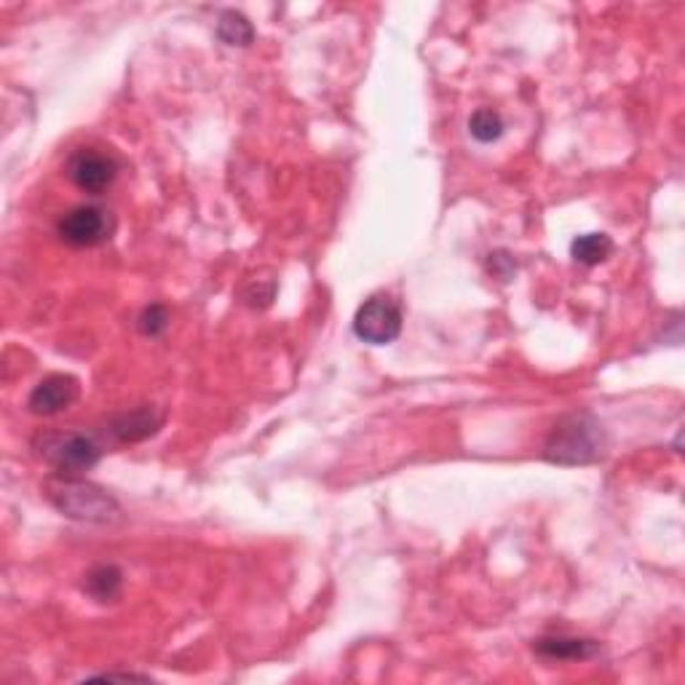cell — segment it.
Masks as SVG:
<instances>
[{
  "instance_id": "52a82bcc",
  "label": "cell",
  "mask_w": 685,
  "mask_h": 685,
  "mask_svg": "<svg viewBox=\"0 0 685 685\" xmlns=\"http://www.w3.org/2000/svg\"><path fill=\"white\" fill-rule=\"evenodd\" d=\"M81 386L73 375H49L30 394L28 407L33 415H60L79 402Z\"/></svg>"
},
{
  "instance_id": "5bb4252c",
  "label": "cell",
  "mask_w": 685,
  "mask_h": 685,
  "mask_svg": "<svg viewBox=\"0 0 685 685\" xmlns=\"http://www.w3.org/2000/svg\"><path fill=\"white\" fill-rule=\"evenodd\" d=\"M166 326H169V311H166L162 303L147 305L143 316H139V330H143V335L147 338H158Z\"/></svg>"
},
{
  "instance_id": "6da1fadb",
  "label": "cell",
  "mask_w": 685,
  "mask_h": 685,
  "mask_svg": "<svg viewBox=\"0 0 685 685\" xmlns=\"http://www.w3.org/2000/svg\"><path fill=\"white\" fill-rule=\"evenodd\" d=\"M46 498L62 515L79 522L111 525L121 520V506L107 490L100 485L86 482V479L70 477V474H56L46 479Z\"/></svg>"
},
{
  "instance_id": "ba28073f",
  "label": "cell",
  "mask_w": 685,
  "mask_h": 685,
  "mask_svg": "<svg viewBox=\"0 0 685 685\" xmlns=\"http://www.w3.org/2000/svg\"><path fill=\"white\" fill-rule=\"evenodd\" d=\"M164 424V415L156 407H137L129 413L115 415L111 421V434L118 442H143L158 432Z\"/></svg>"
},
{
  "instance_id": "8992f818",
  "label": "cell",
  "mask_w": 685,
  "mask_h": 685,
  "mask_svg": "<svg viewBox=\"0 0 685 685\" xmlns=\"http://www.w3.org/2000/svg\"><path fill=\"white\" fill-rule=\"evenodd\" d=\"M68 175L73 180L75 188H81L83 194L100 196L111 188L115 175H118V166L111 156L97 151H79L68 164Z\"/></svg>"
},
{
  "instance_id": "277c9868",
  "label": "cell",
  "mask_w": 685,
  "mask_h": 685,
  "mask_svg": "<svg viewBox=\"0 0 685 685\" xmlns=\"http://www.w3.org/2000/svg\"><path fill=\"white\" fill-rule=\"evenodd\" d=\"M111 215L105 212L102 207H94V204H83V207L70 209L60 217V222H56V233H60V239L65 241L68 247L75 249H89V247H97L105 239H111Z\"/></svg>"
},
{
  "instance_id": "3957f363",
  "label": "cell",
  "mask_w": 685,
  "mask_h": 685,
  "mask_svg": "<svg viewBox=\"0 0 685 685\" xmlns=\"http://www.w3.org/2000/svg\"><path fill=\"white\" fill-rule=\"evenodd\" d=\"M33 447L51 469L70 477L94 469L102 458V447L81 432H43L35 437Z\"/></svg>"
},
{
  "instance_id": "4fadbf2b",
  "label": "cell",
  "mask_w": 685,
  "mask_h": 685,
  "mask_svg": "<svg viewBox=\"0 0 685 685\" xmlns=\"http://www.w3.org/2000/svg\"><path fill=\"white\" fill-rule=\"evenodd\" d=\"M469 132L477 143H496L504 134V118L496 111H490V107H482V111H477L469 118Z\"/></svg>"
},
{
  "instance_id": "30bf717a",
  "label": "cell",
  "mask_w": 685,
  "mask_h": 685,
  "mask_svg": "<svg viewBox=\"0 0 685 685\" xmlns=\"http://www.w3.org/2000/svg\"><path fill=\"white\" fill-rule=\"evenodd\" d=\"M121 587H124V573L121 568L115 565H97L86 573V581H83V589L92 600L97 603H115L121 594Z\"/></svg>"
},
{
  "instance_id": "7a4b0ae2",
  "label": "cell",
  "mask_w": 685,
  "mask_h": 685,
  "mask_svg": "<svg viewBox=\"0 0 685 685\" xmlns=\"http://www.w3.org/2000/svg\"><path fill=\"white\" fill-rule=\"evenodd\" d=\"M605 456V432L594 415L571 413L547 437V458L562 466L594 464Z\"/></svg>"
},
{
  "instance_id": "7c38bea8",
  "label": "cell",
  "mask_w": 685,
  "mask_h": 685,
  "mask_svg": "<svg viewBox=\"0 0 685 685\" xmlns=\"http://www.w3.org/2000/svg\"><path fill=\"white\" fill-rule=\"evenodd\" d=\"M613 241L605 233H584L571 245V258L581 266H600L611 258Z\"/></svg>"
},
{
  "instance_id": "9c48e42d",
  "label": "cell",
  "mask_w": 685,
  "mask_h": 685,
  "mask_svg": "<svg viewBox=\"0 0 685 685\" xmlns=\"http://www.w3.org/2000/svg\"><path fill=\"white\" fill-rule=\"evenodd\" d=\"M533 651L552 662H587V658L598 656L600 643L587 637H568V635H549L536 640Z\"/></svg>"
},
{
  "instance_id": "8fae6325",
  "label": "cell",
  "mask_w": 685,
  "mask_h": 685,
  "mask_svg": "<svg viewBox=\"0 0 685 685\" xmlns=\"http://www.w3.org/2000/svg\"><path fill=\"white\" fill-rule=\"evenodd\" d=\"M217 38H220L226 46L245 49L255 41V28L239 11H222L220 19H217Z\"/></svg>"
},
{
  "instance_id": "5b68a950",
  "label": "cell",
  "mask_w": 685,
  "mask_h": 685,
  "mask_svg": "<svg viewBox=\"0 0 685 685\" xmlns=\"http://www.w3.org/2000/svg\"><path fill=\"white\" fill-rule=\"evenodd\" d=\"M356 338L370 345H388L402 332V311L392 298L375 294L356 311L354 316Z\"/></svg>"
}]
</instances>
